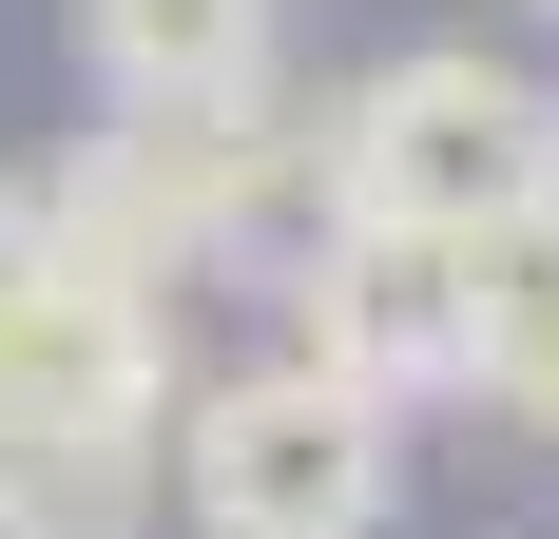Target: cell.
<instances>
[{"instance_id": "6da1fadb", "label": "cell", "mask_w": 559, "mask_h": 539, "mask_svg": "<svg viewBox=\"0 0 559 539\" xmlns=\"http://www.w3.org/2000/svg\"><path fill=\"white\" fill-rule=\"evenodd\" d=\"M309 193L367 213V231L483 251V231L559 213V77H521V58H483V39H405V58H367V77L329 97Z\"/></svg>"}, {"instance_id": "7a4b0ae2", "label": "cell", "mask_w": 559, "mask_h": 539, "mask_svg": "<svg viewBox=\"0 0 559 539\" xmlns=\"http://www.w3.org/2000/svg\"><path fill=\"white\" fill-rule=\"evenodd\" d=\"M155 482H174L193 539H386L405 520V424L271 347V367H213L155 424Z\"/></svg>"}, {"instance_id": "3957f363", "label": "cell", "mask_w": 559, "mask_h": 539, "mask_svg": "<svg viewBox=\"0 0 559 539\" xmlns=\"http://www.w3.org/2000/svg\"><path fill=\"white\" fill-rule=\"evenodd\" d=\"M289 367L367 385L386 424H405V405H463V367H483V251L309 213V251H289Z\"/></svg>"}, {"instance_id": "277c9868", "label": "cell", "mask_w": 559, "mask_h": 539, "mask_svg": "<svg viewBox=\"0 0 559 539\" xmlns=\"http://www.w3.org/2000/svg\"><path fill=\"white\" fill-rule=\"evenodd\" d=\"M97 116H251L271 97V0H78Z\"/></svg>"}, {"instance_id": "5b68a950", "label": "cell", "mask_w": 559, "mask_h": 539, "mask_svg": "<svg viewBox=\"0 0 559 539\" xmlns=\"http://www.w3.org/2000/svg\"><path fill=\"white\" fill-rule=\"evenodd\" d=\"M483 405L502 424H540L559 443V213H521V231H483Z\"/></svg>"}, {"instance_id": "8992f818", "label": "cell", "mask_w": 559, "mask_h": 539, "mask_svg": "<svg viewBox=\"0 0 559 539\" xmlns=\"http://www.w3.org/2000/svg\"><path fill=\"white\" fill-rule=\"evenodd\" d=\"M135 520H155V463H135V443L0 424V539H135Z\"/></svg>"}, {"instance_id": "52a82bcc", "label": "cell", "mask_w": 559, "mask_h": 539, "mask_svg": "<svg viewBox=\"0 0 559 539\" xmlns=\"http://www.w3.org/2000/svg\"><path fill=\"white\" fill-rule=\"evenodd\" d=\"M39 270H58V251H39V193L0 173V327H20V289H39Z\"/></svg>"}, {"instance_id": "ba28073f", "label": "cell", "mask_w": 559, "mask_h": 539, "mask_svg": "<svg viewBox=\"0 0 559 539\" xmlns=\"http://www.w3.org/2000/svg\"><path fill=\"white\" fill-rule=\"evenodd\" d=\"M540 39H559V0H540Z\"/></svg>"}]
</instances>
